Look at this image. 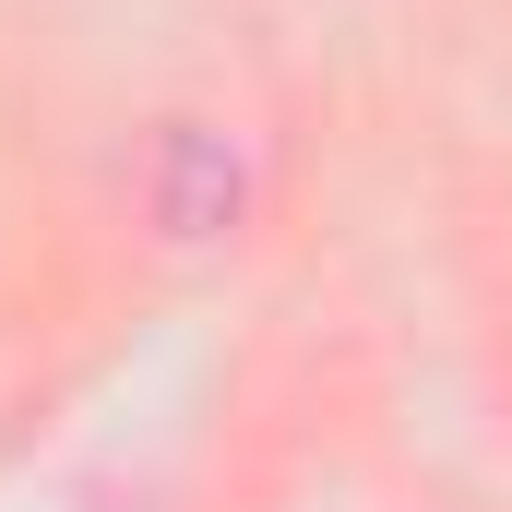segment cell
<instances>
[{"mask_svg":"<svg viewBox=\"0 0 512 512\" xmlns=\"http://www.w3.org/2000/svg\"><path fill=\"white\" fill-rule=\"evenodd\" d=\"M155 215L179 227V239H215L227 215H239V155L215 143L203 120H179L167 131V167H155Z\"/></svg>","mask_w":512,"mask_h":512,"instance_id":"obj_1","label":"cell"}]
</instances>
